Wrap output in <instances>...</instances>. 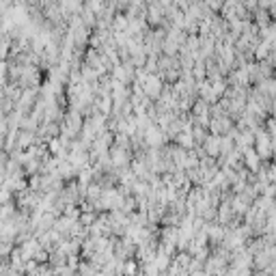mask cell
Masks as SVG:
<instances>
[{
	"instance_id": "7a4b0ae2",
	"label": "cell",
	"mask_w": 276,
	"mask_h": 276,
	"mask_svg": "<svg viewBox=\"0 0 276 276\" xmlns=\"http://www.w3.org/2000/svg\"><path fill=\"white\" fill-rule=\"evenodd\" d=\"M5 141H7V134H5V132H0V151L5 149Z\"/></svg>"
},
{
	"instance_id": "6da1fadb",
	"label": "cell",
	"mask_w": 276,
	"mask_h": 276,
	"mask_svg": "<svg viewBox=\"0 0 276 276\" xmlns=\"http://www.w3.org/2000/svg\"><path fill=\"white\" fill-rule=\"evenodd\" d=\"M32 143V134H30V129H26V132H22L20 136H17V147L20 149H24V147H28Z\"/></svg>"
}]
</instances>
